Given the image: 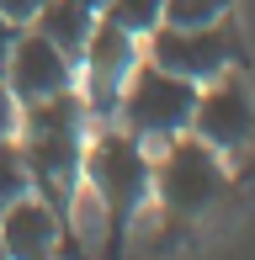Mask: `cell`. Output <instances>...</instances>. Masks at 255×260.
<instances>
[{"mask_svg": "<svg viewBox=\"0 0 255 260\" xmlns=\"http://www.w3.org/2000/svg\"><path fill=\"white\" fill-rule=\"evenodd\" d=\"M80 181L107 207V229H112V244H117L138 223V212L154 202V154H149V144H138L133 133H122L117 122H107V127H96V133L85 138Z\"/></svg>", "mask_w": 255, "mask_h": 260, "instance_id": "cell-2", "label": "cell"}, {"mask_svg": "<svg viewBox=\"0 0 255 260\" xmlns=\"http://www.w3.org/2000/svg\"><path fill=\"white\" fill-rule=\"evenodd\" d=\"M75 75H80V64L59 43H48L38 27H21L0 80L16 96V106H27V101H43V96H59V90H75Z\"/></svg>", "mask_w": 255, "mask_h": 260, "instance_id": "cell-8", "label": "cell"}, {"mask_svg": "<svg viewBox=\"0 0 255 260\" xmlns=\"http://www.w3.org/2000/svg\"><path fill=\"white\" fill-rule=\"evenodd\" d=\"M192 106H197V85L170 69H160L154 58H138L133 75L122 80V96H117V127L133 133L138 144H165V138L186 133L192 127Z\"/></svg>", "mask_w": 255, "mask_h": 260, "instance_id": "cell-4", "label": "cell"}, {"mask_svg": "<svg viewBox=\"0 0 255 260\" xmlns=\"http://www.w3.org/2000/svg\"><path fill=\"white\" fill-rule=\"evenodd\" d=\"M85 6H90V11H96V16H101V6H107V0H85Z\"/></svg>", "mask_w": 255, "mask_h": 260, "instance_id": "cell-17", "label": "cell"}, {"mask_svg": "<svg viewBox=\"0 0 255 260\" xmlns=\"http://www.w3.org/2000/svg\"><path fill=\"white\" fill-rule=\"evenodd\" d=\"M16 117H21V106L6 90V80H0V138H16Z\"/></svg>", "mask_w": 255, "mask_h": 260, "instance_id": "cell-15", "label": "cell"}, {"mask_svg": "<svg viewBox=\"0 0 255 260\" xmlns=\"http://www.w3.org/2000/svg\"><path fill=\"white\" fill-rule=\"evenodd\" d=\"M16 21H6V16H0V75H6V58H11V43H16Z\"/></svg>", "mask_w": 255, "mask_h": 260, "instance_id": "cell-16", "label": "cell"}, {"mask_svg": "<svg viewBox=\"0 0 255 260\" xmlns=\"http://www.w3.org/2000/svg\"><path fill=\"white\" fill-rule=\"evenodd\" d=\"M0 260H11V255H6V250H0Z\"/></svg>", "mask_w": 255, "mask_h": 260, "instance_id": "cell-18", "label": "cell"}, {"mask_svg": "<svg viewBox=\"0 0 255 260\" xmlns=\"http://www.w3.org/2000/svg\"><path fill=\"white\" fill-rule=\"evenodd\" d=\"M144 58H154L160 69L192 80V85H207V80L229 75L239 64V38L229 27V16L213 21V27H165L160 21L144 38Z\"/></svg>", "mask_w": 255, "mask_h": 260, "instance_id": "cell-5", "label": "cell"}, {"mask_svg": "<svg viewBox=\"0 0 255 260\" xmlns=\"http://www.w3.org/2000/svg\"><path fill=\"white\" fill-rule=\"evenodd\" d=\"M32 191V170H27V154H21L16 138H0V207H11L16 197Z\"/></svg>", "mask_w": 255, "mask_h": 260, "instance_id": "cell-12", "label": "cell"}, {"mask_svg": "<svg viewBox=\"0 0 255 260\" xmlns=\"http://www.w3.org/2000/svg\"><path fill=\"white\" fill-rule=\"evenodd\" d=\"M207 149H218V154H245L255 144V101L245 90V80L229 69V75L207 80V85H197V106H192V127Z\"/></svg>", "mask_w": 255, "mask_h": 260, "instance_id": "cell-7", "label": "cell"}, {"mask_svg": "<svg viewBox=\"0 0 255 260\" xmlns=\"http://www.w3.org/2000/svg\"><path fill=\"white\" fill-rule=\"evenodd\" d=\"M85 138H90V112L80 90H59V96L27 101L16 117V144L27 154L32 170V191L48 197L64 218L69 191L80 186V159H85Z\"/></svg>", "mask_w": 255, "mask_h": 260, "instance_id": "cell-1", "label": "cell"}, {"mask_svg": "<svg viewBox=\"0 0 255 260\" xmlns=\"http://www.w3.org/2000/svg\"><path fill=\"white\" fill-rule=\"evenodd\" d=\"M160 11H165V0H107L101 16L117 21L122 32H133V38H149V32L160 27Z\"/></svg>", "mask_w": 255, "mask_h": 260, "instance_id": "cell-11", "label": "cell"}, {"mask_svg": "<svg viewBox=\"0 0 255 260\" xmlns=\"http://www.w3.org/2000/svg\"><path fill=\"white\" fill-rule=\"evenodd\" d=\"M43 6H48V0H0V16H6V21H16V27H27V21L38 16Z\"/></svg>", "mask_w": 255, "mask_h": 260, "instance_id": "cell-14", "label": "cell"}, {"mask_svg": "<svg viewBox=\"0 0 255 260\" xmlns=\"http://www.w3.org/2000/svg\"><path fill=\"white\" fill-rule=\"evenodd\" d=\"M229 6L234 0H165L160 21L165 27H213V21L229 16Z\"/></svg>", "mask_w": 255, "mask_h": 260, "instance_id": "cell-13", "label": "cell"}, {"mask_svg": "<svg viewBox=\"0 0 255 260\" xmlns=\"http://www.w3.org/2000/svg\"><path fill=\"white\" fill-rule=\"evenodd\" d=\"M27 27H38L48 43H59V48L80 64V53H85V38H90V27H96V11H90L85 0H48V6H43L38 16L27 21Z\"/></svg>", "mask_w": 255, "mask_h": 260, "instance_id": "cell-10", "label": "cell"}, {"mask_svg": "<svg viewBox=\"0 0 255 260\" xmlns=\"http://www.w3.org/2000/svg\"><path fill=\"white\" fill-rule=\"evenodd\" d=\"M229 197V165L197 133H176L154 154V202L165 218L197 223Z\"/></svg>", "mask_w": 255, "mask_h": 260, "instance_id": "cell-3", "label": "cell"}, {"mask_svg": "<svg viewBox=\"0 0 255 260\" xmlns=\"http://www.w3.org/2000/svg\"><path fill=\"white\" fill-rule=\"evenodd\" d=\"M144 58V38H133V32H122L117 21L96 16V27H90L85 38V53H80V75H75V90L85 96V112L90 122H112V112H117V96H122V80L133 75V64Z\"/></svg>", "mask_w": 255, "mask_h": 260, "instance_id": "cell-6", "label": "cell"}, {"mask_svg": "<svg viewBox=\"0 0 255 260\" xmlns=\"http://www.w3.org/2000/svg\"><path fill=\"white\" fill-rule=\"evenodd\" d=\"M59 239H64V218L48 197L27 191L11 207H0V250L11 260H53Z\"/></svg>", "mask_w": 255, "mask_h": 260, "instance_id": "cell-9", "label": "cell"}]
</instances>
